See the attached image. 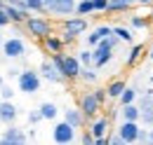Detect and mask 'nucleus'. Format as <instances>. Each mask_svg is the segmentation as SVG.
<instances>
[{"instance_id":"4468645a","label":"nucleus","mask_w":153,"mask_h":145,"mask_svg":"<svg viewBox=\"0 0 153 145\" xmlns=\"http://www.w3.org/2000/svg\"><path fill=\"white\" fill-rule=\"evenodd\" d=\"M111 33H113V28H111V26H99V28H94V31L87 35V45H90V47H94L99 40H104V37L111 35Z\"/></svg>"},{"instance_id":"7ed1b4c3","label":"nucleus","mask_w":153,"mask_h":145,"mask_svg":"<svg viewBox=\"0 0 153 145\" xmlns=\"http://www.w3.org/2000/svg\"><path fill=\"white\" fill-rule=\"evenodd\" d=\"M42 10L59 17H68L76 12V0H42Z\"/></svg>"},{"instance_id":"5701e85b","label":"nucleus","mask_w":153,"mask_h":145,"mask_svg":"<svg viewBox=\"0 0 153 145\" xmlns=\"http://www.w3.org/2000/svg\"><path fill=\"white\" fill-rule=\"evenodd\" d=\"M45 47H47V52H52V54H54V52H61V40L50 33V35H45Z\"/></svg>"},{"instance_id":"ddd939ff","label":"nucleus","mask_w":153,"mask_h":145,"mask_svg":"<svg viewBox=\"0 0 153 145\" xmlns=\"http://www.w3.org/2000/svg\"><path fill=\"white\" fill-rule=\"evenodd\" d=\"M40 77H45L47 82H64L61 72L57 70V66H54L52 61H45V63L40 66Z\"/></svg>"},{"instance_id":"0eeeda50","label":"nucleus","mask_w":153,"mask_h":145,"mask_svg":"<svg viewBox=\"0 0 153 145\" xmlns=\"http://www.w3.org/2000/svg\"><path fill=\"white\" fill-rule=\"evenodd\" d=\"M2 54L7 56V59H19V56H24V52H26V47H24V42H21L19 37H10V40H2Z\"/></svg>"},{"instance_id":"c9c22d12","label":"nucleus","mask_w":153,"mask_h":145,"mask_svg":"<svg viewBox=\"0 0 153 145\" xmlns=\"http://www.w3.org/2000/svg\"><path fill=\"white\" fill-rule=\"evenodd\" d=\"M137 141H141V143H144V141H149V133H146V131H141V129H139V136H137Z\"/></svg>"},{"instance_id":"393cba45","label":"nucleus","mask_w":153,"mask_h":145,"mask_svg":"<svg viewBox=\"0 0 153 145\" xmlns=\"http://www.w3.org/2000/svg\"><path fill=\"white\" fill-rule=\"evenodd\" d=\"M120 103L125 105V103H134V98H137V89H130V87H125V89L120 91Z\"/></svg>"},{"instance_id":"9b49d317","label":"nucleus","mask_w":153,"mask_h":145,"mask_svg":"<svg viewBox=\"0 0 153 145\" xmlns=\"http://www.w3.org/2000/svg\"><path fill=\"white\" fill-rule=\"evenodd\" d=\"M99 108H101V101L97 98L94 94H85V96H82V101H80V112H82V115H87V117H90V115H97Z\"/></svg>"},{"instance_id":"473e14b6","label":"nucleus","mask_w":153,"mask_h":145,"mask_svg":"<svg viewBox=\"0 0 153 145\" xmlns=\"http://www.w3.org/2000/svg\"><path fill=\"white\" fill-rule=\"evenodd\" d=\"M7 23H10V19H7V14H5V5L0 2V28L7 26Z\"/></svg>"},{"instance_id":"72a5a7b5","label":"nucleus","mask_w":153,"mask_h":145,"mask_svg":"<svg viewBox=\"0 0 153 145\" xmlns=\"http://www.w3.org/2000/svg\"><path fill=\"white\" fill-rule=\"evenodd\" d=\"M82 143H85V145H92V143H94V136L90 133V129H87V131L82 133Z\"/></svg>"},{"instance_id":"aec40b11","label":"nucleus","mask_w":153,"mask_h":145,"mask_svg":"<svg viewBox=\"0 0 153 145\" xmlns=\"http://www.w3.org/2000/svg\"><path fill=\"white\" fill-rule=\"evenodd\" d=\"M92 12H94L92 0H80V2H76V14H80V17H87V14H92Z\"/></svg>"},{"instance_id":"bb28decb","label":"nucleus","mask_w":153,"mask_h":145,"mask_svg":"<svg viewBox=\"0 0 153 145\" xmlns=\"http://www.w3.org/2000/svg\"><path fill=\"white\" fill-rule=\"evenodd\" d=\"M141 52H144V47H141V45H134V47H132V52H130V59H127V63L132 66L134 61H137V59L141 56Z\"/></svg>"},{"instance_id":"a19ab883","label":"nucleus","mask_w":153,"mask_h":145,"mask_svg":"<svg viewBox=\"0 0 153 145\" xmlns=\"http://www.w3.org/2000/svg\"><path fill=\"white\" fill-rule=\"evenodd\" d=\"M149 56H151V61H153V45H151V49H149Z\"/></svg>"},{"instance_id":"a878e982","label":"nucleus","mask_w":153,"mask_h":145,"mask_svg":"<svg viewBox=\"0 0 153 145\" xmlns=\"http://www.w3.org/2000/svg\"><path fill=\"white\" fill-rule=\"evenodd\" d=\"M26 5V10H33V12H42V0H21Z\"/></svg>"},{"instance_id":"9d476101","label":"nucleus","mask_w":153,"mask_h":145,"mask_svg":"<svg viewBox=\"0 0 153 145\" xmlns=\"http://www.w3.org/2000/svg\"><path fill=\"white\" fill-rule=\"evenodd\" d=\"M0 143H5V145H10V143H26V133L21 131L19 127H14V124H10V129H5V133L0 136Z\"/></svg>"},{"instance_id":"f3484780","label":"nucleus","mask_w":153,"mask_h":145,"mask_svg":"<svg viewBox=\"0 0 153 145\" xmlns=\"http://www.w3.org/2000/svg\"><path fill=\"white\" fill-rule=\"evenodd\" d=\"M137 0H108V10L106 12H125L130 10Z\"/></svg>"},{"instance_id":"dca6fc26","label":"nucleus","mask_w":153,"mask_h":145,"mask_svg":"<svg viewBox=\"0 0 153 145\" xmlns=\"http://www.w3.org/2000/svg\"><path fill=\"white\" fill-rule=\"evenodd\" d=\"M106 131H108V117H99L92 129H90V133L94 136V138H101V136H106Z\"/></svg>"},{"instance_id":"b1692460","label":"nucleus","mask_w":153,"mask_h":145,"mask_svg":"<svg viewBox=\"0 0 153 145\" xmlns=\"http://www.w3.org/2000/svg\"><path fill=\"white\" fill-rule=\"evenodd\" d=\"M78 75H80L85 82H90V84L97 82V72L92 70V66H80V72H78Z\"/></svg>"},{"instance_id":"e433bc0d","label":"nucleus","mask_w":153,"mask_h":145,"mask_svg":"<svg viewBox=\"0 0 153 145\" xmlns=\"http://www.w3.org/2000/svg\"><path fill=\"white\" fill-rule=\"evenodd\" d=\"M108 143H111V145H123V138H120V136H113Z\"/></svg>"},{"instance_id":"39448f33","label":"nucleus","mask_w":153,"mask_h":145,"mask_svg":"<svg viewBox=\"0 0 153 145\" xmlns=\"http://www.w3.org/2000/svg\"><path fill=\"white\" fill-rule=\"evenodd\" d=\"M52 141L59 145H66V143H73L76 141V129L71 127L68 122H59L52 129Z\"/></svg>"},{"instance_id":"7c9ffc66","label":"nucleus","mask_w":153,"mask_h":145,"mask_svg":"<svg viewBox=\"0 0 153 145\" xmlns=\"http://www.w3.org/2000/svg\"><path fill=\"white\" fill-rule=\"evenodd\" d=\"M94 5V12H106L108 10V0H92Z\"/></svg>"},{"instance_id":"58836bf2","label":"nucleus","mask_w":153,"mask_h":145,"mask_svg":"<svg viewBox=\"0 0 153 145\" xmlns=\"http://www.w3.org/2000/svg\"><path fill=\"white\" fill-rule=\"evenodd\" d=\"M137 2H141V5H149V2H153V0H137Z\"/></svg>"},{"instance_id":"a211bd4d","label":"nucleus","mask_w":153,"mask_h":145,"mask_svg":"<svg viewBox=\"0 0 153 145\" xmlns=\"http://www.w3.org/2000/svg\"><path fill=\"white\" fill-rule=\"evenodd\" d=\"M123 119L139 122V105H134V103H125V105H123Z\"/></svg>"},{"instance_id":"c756f323","label":"nucleus","mask_w":153,"mask_h":145,"mask_svg":"<svg viewBox=\"0 0 153 145\" xmlns=\"http://www.w3.org/2000/svg\"><path fill=\"white\" fill-rule=\"evenodd\" d=\"M0 94H2V98H5V101H12V96H14L12 87H10V84H5V82L0 84Z\"/></svg>"},{"instance_id":"cd10ccee","label":"nucleus","mask_w":153,"mask_h":145,"mask_svg":"<svg viewBox=\"0 0 153 145\" xmlns=\"http://www.w3.org/2000/svg\"><path fill=\"white\" fill-rule=\"evenodd\" d=\"M139 119H141L144 124H153V108L141 110V112H139Z\"/></svg>"},{"instance_id":"6e6552de","label":"nucleus","mask_w":153,"mask_h":145,"mask_svg":"<svg viewBox=\"0 0 153 145\" xmlns=\"http://www.w3.org/2000/svg\"><path fill=\"white\" fill-rule=\"evenodd\" d=\"M59 72H61L64 80H73V77H78V72H80V61H78L76 56H64Z\"/></svg>"},{"instance_id":"6ab92c4d","label":"nucleus","mask_w":153,"mask_h":145,"mask_svg":"<svg viewBox=\"0 0 153 145\" xmlns=\"http://www.w3.org/2000/svg\"><path fill=\"white\" fill-rule=\"evenodd\" d=\"M113 35L118 40H123V42H132L134 35H132V28H125V26H115L113 28Z\"/></svg>"},{"instance_id":"423d86ee","label":"nucleus","mask_w":153,"mask_h":145,"mask_svg":"<svg viewBox=\"0 0 153 145\" xmlns=\"http://www.w3.org/2000/svg\"><path fill=\"white\" fill-rule=\"evenodd\" d=\"M24 23H26L28 33H31L33 37H45V35H50V33H52V23H50V21H45V19H40V17H28Z\"/></svg>"},{"instance_id":"2f4dec72","label":"nucleus","mask_w":153,"mask_h":145,"mask_svg":"<svg viewBox=\"0 0 153 145\" xmlns=\"http://www.w3.org/2000/svg\"><path fill=\"white\" fill-rule=\"evenodd\" d=\"M130 26H132V28H146V19L132 17V19H130Z\"/></svg>"},{"instance_id":"1a4fd4ad","label":"nucleus","mask_w":153,"mask_h":145,"mask_svg":"<svg viewBox=\"0 0 153 145\" xmlns=\"http://www.w3.org/2000/svg\"><path fill=\"white\" fill-rule=\"evenodd\" d=\"M118 136L123 138V143H137L139 124H137V122H130V119H123V124L118 129Z\"/></svg>"},{"instance_id":"4be33fe9","label":"nucleus","mask_w":153,"mask_h":145,"mask_svg":"<svg viewBox=\"0 0 153 145\" xmlns=\"http://www.w3.org/2000/svg\"><path fill=\"white\" fill-rule=\"evenodd\" d=\"M123 89H125V82H123V80H115V82H111V84L106 87V96H111V98H118Z\"/></svg>"},{"instance_id":"f03ea898","label":"nucleus","mask_w":153,"mask_h":145,"mask_svg":"<svg viewBox=\"0 0 153 145\" xmlns=\"http://www.w3.org/2000/svg\"><path fill=\"white\" fill-rule=\"evenodd\" d=\"M19 91L24 94H36L40 91V72L36 70H19Z\"/></svg>"},{"instance_id":"79ce46f5","label":"nucleus","mask_w":153,"mask_h":145,"mask_svg":"<svg viewBox=\"0 0 153 145\" xmlns=\"http://www.w3.org/2000/svg\"><path fill=\"white\" fill-rule=\"evenodd\" d=\"M5 2H17V0H5Z\"/></svg>"},{"instance_id":"f257e3e1","label":"nucleus","mask_w":153,"mask_h":145,"mask_svg":"<svg viewBox=\"0 0 153 145\" xmlns=\"http://www.w3.org/2000/svg\"><path fill=\"white\" fill-rule=\"evenodd\" d=\"M115 45H118V37H115L113 33L97 42V45H94V52H92V66H94V68H104V66L113 59Z\"/></svg>"},{"instance_id":"412c9836","label":"nucleus","mask_w":153,"mask_h":145,"mask_svg":"<svg viewBox=\"0 0 153 145\" xmlns=\"http://www.w3.org/2000/svg\"><path fill=\"white\" fill-rule=\"evenodd\" d=\"M38 112H40L42 119H54V117H57V105H54V103H42Z\"/></svg>"},{"instance_id":"c85d7f7f","label":"nucleus","mask_w":153,"mask_h":145,"mask_svg":"<svg viewBox=\"0 0 153 145\" xmlns=\"http://www.w3.org/2000/svg\"><path fill=\"white\" fill-rule=\"evenodd\" d=\"M78 61H80V66H92V52H80V56H78Z\"/></svg>"},{"instance_id":"c03bdc74","label":"nucleus","mask_w":153,"mask_h":145,"mask_svg":"<svg viewBox=\"0 0 153 145\" xmlns=\"http://www.w3.org/2000/svg\"><path fill=\"white\" fill-rule=\"evenodd\" d=\"M0 84H2V75H0Z\"/></svg>"},{"instance_id":"4c0bfd02","label":"nucleus","mask_w":153,"mask_h":145,"mask_svg":"<svg viewBox=\"0 0 153 145\" xmlns=\"http://www.w3.org/2000/svg\"><path fill=\"white\" fill-rule=\"evenodd\" d=\"M94 96L99 98V101H104V98H106V91H94Z\"/></svg>"},{"instance_id":"f8f14e48","label":"nucleus","mask_w":153,"mask_h":145,"mask_svg":"<svg viewBox=\"0 0 153 145\" xmlns=\"http://www.w3.org/2000/svg\"><path fill=\"white\" fill-rule=\"evenodd\" d=\"M17 119V105L12 101H2L0 103V122L2 124H14Z\"/></svg>"},{"instance_id":"f704fd0d","label":"nucleus","mask_w":153,"mask_h":145,"mask_svg":"<svg viewBox=\"0 0 153 145\" xmlns=\"http://www.w3.org/2000/svg\"><path fill=\"white\" fill-rule=\"evenodd\" d=\"M40 119H42V117H40V112H28V122H31V124H38Z\"/></svg>"},{"instance_id":"ea45409f","label":"nucleus","mask_w":153,"mask_h":145,"mask_svg":"<svg viewBox=\"0 0 153 145\" xmlns=\"http://www.w3.org/2000/svg\"><path fill=\"white\" fill-rule=\"evenodd\" d=\"M151 127H153V124H151ZM149 141L153 143V129H151V133H149Z\"/></svg>"},{"instance_id":"20e7f679","label":"nucleus","mask_w":153,"mask_h":145,"mask_svg":"<svg viewBox=\"0 0 153 145\" xmlns=\"http://www.w3.org/2000/svg\"><path fill=\"white\" fill-rule=\"evenodd\" d=\"M85 31H87V19L73 17V19H68V21L64 23V40L71 42V40H76L78 35H82Z\"/></svg>"},{"instance_id":"2eb2a0df","label":"nucleus","mask_w":153,"mask_h":145,"mask_svg":"<svg viewBox=\"0 0 153 145\" xmlns=\"http://www.w3.org/2000/svg\"><path fill=\"white\" fill-rule=\"evenodd\" d=\"M64 122H68L73 129L82 127V112H80V108H68L64 112Z\"/></svg>"},{"instance_id":"37998d69","label":"nucleus","mask_w":153,"mask_h":145,"mask_svg":"<svg viewBox=\"0 0 153 145\" xmlns=\"http://www.w3.org/2000/svg\"><path fill=\"white\" fill-rule=\"evenodd\" d=\"M0 45H2V33H0Z\"/></svg>"}]
</instances>
